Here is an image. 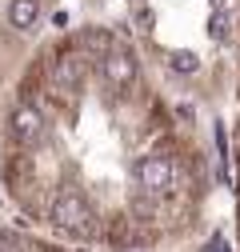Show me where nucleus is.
Instances as JSON below:
<instances>
[{
  "instance_id": "f257e3e1",
  "label": "nucleus",
  "mask_w": 240,
  "mask_h": 252,
  "mask_svg": "<svg viewBox=\"0 0 240 252\" xmlns=\"http://www.w3.org/2000/svg\"><path fill=\"white\" fill-rule=\"evenodd\" d=\"M48 220L64 232V236H76V240H88L100 232V216L96 208L88 204V196H80L76 188H60L52 208H48Z\"/></svg>"
},
{
  "instance_id": "f03ea898",
  "label": "nucleus",
  "mask_w": 240,
  "mask_h": 252,
  "mask_svg": "<svg viewBox=\"0 0 240 252\" xmlns=\"http://www.w3.org/2000/svg\"><path fill=\"white\" fill-rule=\"evenodd\" d=\"M132 176H136L140 196L160 200L164 192H172V188L180 184V164H176V156H168L164 148H152V152H144L140 160L132 164Z\"/></svg>"
},
{
  "instance_id": "7ed1b4c3",
  "label": "nucleus",
  "mask_w": 240,
  "mask_h": 252,
  "mask_svg": "<svg viewBox=\"0 0 240 252\" xmlns=\"http://www.w3.org/2000/svg\"><path fill=\"white\" fill-rule=\"evenodd\" d=\"M88 56L84 48H64L52 64H48V80H52V92H64V96H72V92L84 88V76H88Z\"/></svg>"
},
{
  "instance_id": "20e7f679",
  "label": "nucleus",
  "mask_w": 240,
  "mask_h": 252,
  "mask_svg": "<svg viewBox=\"0 0 240 252\" xmlns=\"http://www.w3.org/2000/svg\"><path fill=\"white\" fill-rule=\"evenodd\" d=\"M8 128H12V140L24 144V148H36L44 136H48V120H44V108L32 104V100H20L8 116Z\"/></svg>"
},
{
  "instance_id": "39448f33",
  "label": "nucleus",
  "mask_w": 240,
  "mask_h": 252,
  "mask_svg": "<svg viewBox=\"0 0 240 252\" xmlns=\"http://www.w3.org/2000/svg\"><path fill=\"white\" fill-rule=\"evenodd\" d=\"M100 72H104V80L112 84V88H132L136 84V76H140V60H136V52L132 48H112L104 60H100Z\"/></svg>"
},
{
  "instance_id": "423d86ee",
  "label": "nucleus",
  "mask_w": 240,
  "mask_h": 252,
  "mask_svg": "<svg viewBox=\"0 0 240 252\" xmlns=\"http://www.w3.org/2000/svg\"><path fill=\"white\" fill-rule=\"evenodd\" d=\"M40 20V0H12L8 4V24L16 32H32Z\"/></svg>"
},
{
  "instance_id": "0eeeda50",
  "label": "nucleus",
  "mask_w": 240,
  "mask_h": 252,
  "mask_svg": "<svg viewBox=\"0 0 240 252\" xmlns=\"http://www.w3.org/2000/svg\"><path fill=\"white\" fill-rule=\"evenodd\" d=\"M76 48H84L88 56H100V60H104L116 44H112V36L104 32V28H84V32L76 36Z\"/></svg>"
},
{
  "instance_id": "6e6552de",
  "label": "nucleus",
  "mask_w": 240,
  "mask_h": 252,
  "mask_svg": "<svg viewBox=\"0 0 240 252\" xmlns=\"http://www.w3.org/2000/svg\"><path fill=\"white\" fill-rule=\"evenodd\" d=\"M168 68H172L176 76H192V72L200 68V56L188 52V48H172V52H168Z\"/></svg>"
},
{
  "instance_id": "1a4fd4ad",
  "label": "nucleus",
  "mask_w": 240,
  "mask_h": 252,
  "mask_svg": "<svg viewBox=\"0 0 240 252\" xmlns=\"http://www.w3.org/2000/svg\"><path fill=\"white\" fill-rule=\"evenodd\" d=\"M228 28H232L228 12H224V8H212V16H208V36H212V40H224Z\"/></svg>"
},
{
  "instance_id": "9d476101",
  "label": "nucleus",
  "mask_w": 240,
  "mask_h": 252,
  "mask_svg": "<svg viewBox=\"0 0 240 252\" xmlns=\"http://www.w3.org/2000/svg\"><path fill=\"white\" fill-rule=\"evenodd\" d=\"M208 252H232V248H228V240H224V236H212V244H208Z\"/></svg>"
},
{
  "instance_id": "9b49d317",
  "label": "nucleus",
  "mask_w": 240,
  "mask_h": 252,
  "mask_svg": "<svg viewBox=\"0 0 240 252\" xmlns=\"http://www.w3.org/2000/svg\"><path fill=\"white\" fill-rule=\"evenodd\" d=\"M212 8H224V0H212Z\"/></svg>"
}]
</instances>
